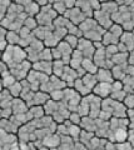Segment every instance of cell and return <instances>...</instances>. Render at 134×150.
I'll use <instances>...</instances> for the list:
<instances>
[{
	"label": "cell",
	"mask_w": 134,
	"mask_h": 150,
	"mask_svg": "<svg viewBox=\"0 0 134 150\" xmlns=\"http://www.w3.org/2000/svg\"><path fill=\"white\" fill-rule=\"evenodd\" d=\"M123 103L128 109H134V93H128Z\"/></svg>",
	"instance_id": "41"
},
{
	"label": "cell",
	"mask_w": 134,
	"mask_h": 150,
	"mask_svg": "<svg viewBox=\"0 0 134 150\" xmlns=\"http://www.w3.org/2000/svg\"><path fill=\"white\" fill-rule=\"evenodd\" d=\"M121 43H123L127 46L128 51H130L134 49V31L133 30H125L123 33V35L121 36Z\"/></svg>",
	"instance_id": "20"
},
{
	"label": "cell",
	"mask_w": 134,
	"mask_h": 150,
	"mask_svg": "<svg viewBox=\"0 0 134 150\" xmlns=\"http://www.w3.org/2000/svg\"><path fill=\"white\" fill-rule=\"evenodd\" d=\"M59 14L55 11V9L53 8L52 4H47V5L41 6L40 8V11L36 15V20H38L39 25H43V26H53V23L54 20L58 18Z\"/></svg>",
	"instance_id": "4"
},
{
	"label": "cell",
	"mask_w": 134,
	"mask_h": 150,
	"mask_svg": "<svg viewBox=\"0 0 134 150\" xmlns=\"http://www.w3.org/2000/svg\"><path fill=\"white\" fill-rule=\"evenodd\" d=\"M16 80L18 79L14 76L11 73H9L6 75H4V76H1V85H3V88H10Z\"/></svg>",
	"instance_id": "37"
},
{
	"label": "cell",
	"mask_w": 134,
	"mask_h": 150,
	"mask_svg": "<svg viewBox=\"0 0 134 150\" xmlns=\"http://www.w3.org/2000/svg\"><path fill=\"white\" fill-rule=\"evenodd\" d=\"M93 60L99 68H107V63H108V55H107V49L105 45H101L99 48H96L95 54L93 56Z\"/></svg>",
	"instance_id": "12"
},
{
	"label": "cell",
	"mask_w": 134,
	"mask_h": 150,
	"mask_svg": "<svg viewBox=\"0 0 134 150\" xmlns=\"http://www.w3.org/2000/svg\"><path fill=\"white\" fill-rule=\"evenodd\" d=\"M24 26H26L28 29H30L31 31H34L36 28L39 26V23L35 16H26L25 21H24Z\"/></svg>",
	"instance_id": "38"
},
{
	"label": "cell",
	"mask_w": 134,
	"mask_h": 150,
	"mask_svg": "<svg viewBox=\"0 0 134 150\" xmlns=\"http://www.w3.org/2000/svg\"><path fill=\"white\" fill-rule=\"evenodd\" d=\"M11 109H13L14 114H21V112H28L30 108L26 104V101L24 99H21V98H15L13 101Z\"/></svg>",
	"instance_id": "17"
},
{
	"label": "cell",
	"mask_w": 134,
	"mask_h": 150,
	"mask_svg": "<svg viewBox=\"0 0 134 150\" xmlns=\"http://www.w3.org/2000/svg\"><path fill=\"white\" fill-rule=\"evenodd\" d=\"M78 78H79V74H78L77 69L72 68L70 65L68 64L67 67H65V69H64V73H63V75H62V79L67 83L68 86L73 88V86H74V83H75V80H77Z\"/></svg>",
	"instance_id": "13"
},
{
	"label": "cell",
	"mask_w": 134,
	"mask_h": 150,
	"mask_svg": "<svg viewBox=\"0 0 134 150\" xmlns=\"http://www.w3.org/2000/svg\"><path fill=\"white\" fill-rule=\"evenodd\" d=\"M8 89L10 90V93L13 94L14 98H20L21 91H23V83H21V80H16L10 88H8Z\"/></svg>",
	"instance_id": "35"
},
{
	"label": "cell",
	"mask_w": 134,
	"mask_h": 150,
	"mask_svg": "<svg viewBox=\"0 0 134 150\" xmlns=\"http://www.w3.org/2000/svg\"><path fill=\"white\" fill-rule=\"evenodd\" d=\"M49 99H50V94L40 89V90L34 93L33 99H31V101L28 105H29V108L34 106V105H45V103H47Z\"/></svg>",
	"instance_id": "14"
},
{
	"label": "cell",
	"mask_w": 134,
	"mask_h": 150,
	"mask_svg": "<svg viewBox=\"0 0 134 150\" xmlns=\"http://www.w3.org/2000/svg\"><path fill=\"white\" fill-rule=\"evenodd\" d=\"M93 18L95 19L96 21L99 23V24L104 28V29H109L110 26H112L113 24H114V21H113V18H112V15L110 14H108L107 11H104L103 9H98V10H95L94 11V15H93Z\"/></svg>",
	"instance_id": "10"
},
{
	"label": "cell",
	"mask_w": 134,
	"mask_h": 150,
	"mask_svg": "<svg viewBox=\"0 0 134 150\" xmlns=\"http://www.w3.org/2000/svg\"><path fill=\"white\" fill-rule=\"evenodd\" d=\"M40 8H41V6L39 5L38 3L33 1V0H30V1L24 6V11H25L29 16H36V15H38V13L40 11Z\"/></svg>",
	"instance_id": "31"
},
{
	"label": "cell",
	"mask_w": 134,
	"mask_h": 150,
	"mask_svg": "<svg viewBox=\"0 0 134 150\" xmlns=\"http://www.w3.org/2000/svg\"><path fill=\"white\" fill-rule=\"evenodd\" d=\"M77 111L79 112L82 116L89 115V112H90V101H89V96H88V95L82 98V101H80L79 106H78Z\"/></svg>",
	"instance_id": "26"
},
{
	"label": "cell",
	"mask_w": 134,
	"mask_h": 150,
	"mask_svg": "<svg viewBox=\"0 0 134 150\" xmlns=\"http://www.w3.org/2000/svg\"><path fill=\"white\" fill-rule=\"evenodd\" d=\"M77 49L82 51L83 55H84V58H90V59H93V56L95 54V50H96L93 41L86 39V38H84V36L79 38V43H78Z\"/></svg>",
	"instance_id": "8"
},
{
	"label": "cell",
	"mask_w": 134,
	"mask_h": 150,
	"mask_svg": "<svg viewBox=\"0 0 134 150\" xmlns=\"http://www.w3.org/2000/svg\"><path fill=\"white\" fill-rule=\"evenodd\" d=\"M82 118H83V116L78 111H72L70 112V116H69V120H70L72 123H74V124H80Z\"/></svg>",
	"instance_id": "44"
},
{
	"label": "cell",
	"mask_w": 134,
	"mask_h": 150,
	"mask_svg": "<svg viewBox=\"0 0 134 150\" xmlns=\"http://www.w3.org/2000/svg\"><path fill=\"white\" fill-rule=\"evenodd\" d=\"M100 3H105V1H110V0H99Z\"/></svg>",
	"instance_id": "50"
},
{
	"label": "cell",
	"mask_w": 134,
	"mask_h": 150,
	"mask_svg": "<svg viewBox=\"0 0 134 150\" xmlns=\"http://www.w3.org/2000/svg\"><path fill=\"white\" fill-rule=\"evenodd\" d=\"M79 28L82 30L83 36L91 40L93 43H95V41H101L103 35L105 34V31H107V29H104L94 18H86L84 21L79 24Z\"/></svg>",
	"instance_id": "1"
},
{
	"label": "cell",
	"mask_w": 134,
	"mask_h": 150,
	"mask_svg": "<svg viewBox=\"0 0 134 150\" xmlns=\"http://www.w3.org/2000/svg\"><path fill=\"white\" fill-rule=\"evenodd\" d=\"M77 6L80 8L88 18H93L94 11L100 9L101 3L99 0H77Z\"/></svg>",
	"instance_id": "7"
},
{
	"label": "cell",
	"mask_w": 134,
	"mask_h": 150,
	"mask_svg": "<svg viewBox=\"0 0 134 150\" xmlns=\"http://www.w3.org/2000/svg\"><path fill=\"white\" fill-rule=\"evenodd\" d=\"M122 81L124 85V90L127 93H134V75H127Z\"/></svg>",
	"instance_id": "34"
},
{
	"label": "cell",
	"mask_w": 134,
	"mask_h": 150,
	"mask_svg": "<svg viewBox=\"0 0 134 150\" xmlns=\"http://www.w3.org/2000/svg\"><path fill=\"white\" fill-rule=\"evenodd\" d=\"M127 91L123 89H117V90H112V94H110V98L117 101H124V99H125L127 96Z\"/></svg>",
	"instance_id": "36"
},
{
	"label": "cell",
	"mask_w": 134,
	"mask_h": 150,
	"mask_svg": "<svg viewBox=\"0 0 134 150\" xmlns=\"http://www.w3.org/2000/svg\"><path fill=\"white\" fill-rule=\"evenodd\" d=\"M33 1L38 3L40 6H44V5H47V4H49V0H33Z\"/></svg>",
	"instance_id": "47"
},
{
	"label": "cell",
	"mask_w": 134,
	"mask_h": 150,
	"mask_svg": "<svg viewBox=\"0 0 134 150\" xmlns=\"http://www.w3.org/2000/svg\"><path fill=\"white\" fill-rule=\"evenodd\" d=\"M113 21L121 24L124 30H133L134 29V5H122L119 10L112 15Z\"/></svg>",
	"instance_id": "3"
},
{
	"label": "cell",
	"mask_w": 134,
	"mask_h": 150,
	"mask_svg": "<svg viewBox=\"0 0 134 150\" xmlns=\"http://www.w3.org/2000/svg\"><path fill=\"white\" fill-rule=\"evenodd\" d=\"M13 114H14V112H13L11 106H9V108H1V118L9 119V118H11Z\"/></svg>",
	"instance_id": "45"
},
{
	"label": "cell",
	"mask_w": 134,
	"mask_h": 150,
	"mask_svg": "<svg viewBox=\"0 0 134 150\" xmlns=\"http://www.w3.org/2000/svg\"><path fill=\"white\" fill-rule=\"evenodd\" d=\"M112 88H113V83H104V81H99L95 85L93 93L95 95L100 96L101 99H105V98H109L110 94H112Z\"/></svg>",
	"instance_id": "11"
},
{
	"label": "cell",
	"mask_w": 134,
	"mask_h": 150,
	"mask_svg": "<svg viewBox=\"0 0 134 150\" xmlns=\"http://www.w3.org/2000/svg\"><path fill=\"white\" fill-rule=\"evenodd\" d=\"M31 69H33V63L26 59L24 62L16 64L15 67L10 68V73L18 79V80H24V79L28 78V75H29Z\"/></svg>",
	"instance_id": "6"
},
{
	"label": "cell",
	"mask_w": 134,
	"mask_h": 150,
	"mask_svg": "<svg viewBox=\"0 0 134 150\" xmlns=\"http://www.w3.org/2000/svg\"><path fill=\"white\" fill-rule=\"evenodd\" d=\"M133 31H134V29H133Z\"/></svg>",
	"instance_id": "51"
},
{
	"label": "cell",
	"mask_w": 134,
	"mask_h": 150,
	"mask_svg": "<svg viewBox=\"0 0 134 150\" xmlns=\"http://www.w3.org/2000/svg\"><path fill=\"white\" fill-rule=\"evenodd\" d=\"M75 90L80 94L82 96H85V95H89V94H91L93 91L90 90L89 88H88L86 85H85V83L83 81V79H82V76H79L75 80V83H74V86H73Z\"/></svg>",
	"instance_id": "24"
},
{
	"label": "cell",
	"mask_w": 134,
	"mask_h": 150,
	"mask_svg": "<svg viewBox=\"0 0 134 150\" xmlns=\"http://www.w3.org/2000/svg\"><path fill=\"white\" fill-rule=\"evenodd\" d=\"M29 115H30L31 120L44 116V115H45L44 105H34V106H30V109H29Z\"/></svg>",
	"instance_id": "32"
},
{
	"label": "cell",
	"mask_w": 134,
	"mask_h": 150,
	"mask_svg": "<svg viewBox=\"0 0 134 150\" xmlns=\"http://www.w3.org/2000/svg\"><path fill=\"white\" fill-rule=\"evenodd\" d=\"M68 64H65L62 59H57V60H53V74L57 75V76H60L64 73V69H65Z\"/></svg>",
	"instance_id": "33"
},
{
	"label": "cell",
	"mask_w": 134,
	"mask_h": 150,
	"mask_svg": "<svg viewBox=\"0 0 134 150\" xmlns=\"http://www.w3.org/2000/svg\"><path fill=\"white\" fill-rule=\"evenodd\" d=\"M82 67L86 73H91V74H96V71L99 70V67L95 64L94 60L90 58H84V60H83V63H82Z\"/></svg>",
	"instance_id": "28"
},
{
	"label": "cell",
	"mask_w": 134,
	"mask_h": 150,
	"mask_svg": "<svg viewBox=\"0 0 134 150\" xmlns=\"http://www.w3.org/2000/svg\"><path fill=\"white\" fill-rule=\"evenodd\" d=\"M114 1H117L118 4H119V5H124V1H125V0H114Z\"/></svg>",
	"instance_id": "49"
},
{
	"label": "cell",
	"mask_w": 134,
	"mask_h": 150,
	"mask_svg": "<svg viewBox=\"0 0 134 150\" xmlns=\"http://www.w3.org/2000/svg\"><path fill=\"white\" fill-rule=\"evenodd\" d=\"M96 78H98L99 81H104V83H113L115 80L112 69L109 68H99V70L96 71Z\"/></svg>",
	"instance_id": "18"
},
{
	"label": "cell",
	"mask_w": 134,
	"mask_h": 150,
	"mask_svg": "<svg viewBox=\"0 0 134 150\" xmlns=\"http://www.w3.org/2000/svg\"><path fill=\"white\" fill-rule=\"evenodd\" d=\"M113 63L115 65H124L129 63V51H118L113 58Z\"/></svg>",
	"instance_id": "29"
},
{
	"label": "cell",
	"mask_w": 134,
	"mask_h": 150,
	"mask_svg": "<svg viewBox=\"0 0 134 150\" xmlns=\"http://www.w3.org/2000/svg\"><path fill=\"white\" fill-rule=\"evenodd\" d=\"M79 125H80L82 129L88 130V131H94L95 133V130H96V119L93 118V116H90V115L83 116Z\"/></svg>",
	"instance_id": "19"
},
{
	"label": "cell",
	"mask_w": 134,
	"mask_h": 150,
	"mask_svg": "<svg viewBox=\"0 0 134 150\" xmlns=\"http://www.w3.org/2000/svg\"><path fill=\"white\" fill-rule=\"evenodd\" d=\"M83 60H84V55H83V53L80 50H78V49H74L69 65H70L72 68H74V69H79L82 67Z\"/></svg>",
	"instance_id": "23"
},
{
	"label": "cell",
	"mask_w": 134,
	"mask_h": 150,
	"mask_svg": "<svg viewBox=\"0 0 134 150\" xmlns=\"http://www.w3.org/2000/svg\"><path fill=\"white\" fill-rule=\"evenodd\" d=\"M0 125H1V129L9 131V133H15V134H18V131H19V129H20V126L18 125L14 120H11L10 118H9V119L1 118Z\"/></svg>",
	"instance_id": "22"
},
{
	"label": "cell",
	"mask_w": 134,
	"mask_h": 150,
	"mask_svg": "<svg viewBox=\"0 0 134 150\" xmlns=\"http://www.w3.org/2000/svg\"><path fill=\"white\" fill-rule=\"evenodd\" d=\"M105 49H107V55H108V59H112L113 56L115 55L119 51L118 49V44H113V45H108L105 46Z\"/></svg>",
	"instance_id": "42"
},
{
	"label": "cell",
	"mask_w": 134,
	"mask_h": 150,
	"mask_svg": "<svg viewBox=\"0 0 134 150\" xmlns=\"http://www.w3.org/2000/svg\"><path fill=\"white\" fill-rule=\"evenodd\" d=\"M101 9H103L104 11H107L108 14H110V15H114L115 13H117L119 10V8H121V5L114 1V0H110V1H105V3H101Z\"/></svg>",
	"instance_id": "30"
},
{
	"label": "cell",
	"mask_w": 134,
	"mask_h": 150,
	"mask_svg": "<svg viewBox=\"0 0 134 150\" xmlns=\"http://www.w3.org/2000/svg\"><path fill=\"white\" fill-rule=\"evenodd\" d=\"M0 149H20L19 137L15 133H9V131L1 129L0 131Z\"/></svg>",
	"instance_id": "5"
},
{
	"label": "cell",
	"mask_w": 134,
	"mask_h": 150,
	"mask_svg": "<svg viewBox=\"0 0 134 150\" xmlns=\"http://www.w3.org/2000/svg\"><path fill=\"white\" fill-rule=\"evenodd\" d=\"M65 1V5L68 9H72L74 6H77V0H64Z\"/></svg>",
	"instance_id": "46"
},
{
	"label": "cell",
	"mask_w": 134,
	"mask_h": 150,
	"mask_svg": "<svg viewBox=\"0 0 134 150\" xmlns=\"http://www.w3.org/2000/svg\"><path fill=\"white\" fill-rule=\"evenodd\" d=\"M64 98V89H57L50 93V99L57 100V101H62Z\"/></svg>",
	"instance_id": "40"
},
{
	"label": "cell",
	"mask_w": 134,
	"mask_h": 150,
	"mask_svg": "<svg viewBox=\"0 0 134 150\" xmlns=\"http://www.w3.org/2000/svg\"><path fill=\"white\" fill-rule=\"evenodd\" d=\"M15 98L13 96V94L10 93L8 88H3L1 90V95H0V104H1V108H9L13 105V101Z\"/></svg>",
	"instance_id": "21"
},
{
	"label": "cell",
	"mask_w": 134,
	"mask_h": 150,
	"mask_svg": "<svg viewBox=\"0 0 134 150\" xmlns=\"http://www.w3.org/2000/svg\"><path fill=\"white\" fill-rule=\"evenodd\" d=\"M28 59V53L26 49L23 48L21 45H11L9 44V46L3 51V62H5L9 68L15 67L16 64H19L21 62Z\"/></svg>",
	"instance_id": "2"
},
{
	"label": "cell",
	"mask_w": 134,
	"mask_h": 150,
	"mask_svg": "<svg viewBox=\"0 0 134 150\" xmlns=\"http://www.w3.org/2000/svg\"><path fill=\"white\" fill-rule=\"evenodd\" d=\"M11 3H13V0H1V19L6 15Z\"/></svg>",
	"instance_id": "43"
},
{
	"label": "cell",
	"mask_w": 134,
	"mask_h": 150,
	"mask_svg": "<svg viewBox=\"0 0 134 150\" xmlns=\"http://www.w3.org/2000/svg\"><path fill=\"white\" fill-rule=\"evenodd\" d=\"M64 16H65L67 19H69L73 24H77V25H79L80 23H83L88 18L86 14L80 8H78V6L68 9V10L65 11V14H64Z\"/></svg>",
	"instance_id": "9"
},
{
	"label": "cell",
	"mask_w": 134,
	"mask_h": 150,
	"mask_svg": "<svg viewBox=\"0 0 134 150\" xmlns=\"http://www.w3.org/2000/svg\"><path fill=\"white\" fill-rule=\"evenodd\" d=\"M129 64H132L134 65V49L129 53Z\"/></svg>",
	"instance_id": "48"
},
{
	"label": "cell",
	"mask_w": 134,
	"mask_h": 150,
	"mask_svg": "<svg viewBox=\"0 0 134 150\" xmlns=\"http://www.w3.org/2000/svg\"><path fill=\"white\" fill-rule=\"evenodd\" d=\"M64 40H65L67 43H68L69 45H70L73 49H77L78 43H79V36L73 35V34H68L65 38H64Z\"/></svg>",
	"instance_id": "39"
},
{
	"label": "cell",
	"mask_w": 134,
	"mask_h": 150,
	"mask_svg": "<svg viewBox=\"0 0 134 150\" xmlns=\"http://www.w3.org/2000/svg\"><path fill=\"white\" fill-rule=\"evenodd\" d=\"M33 69L38 70L41 73H47L48 75H53V62L48 60H38L33 63Z\"/></svg>",
	"instance_id": "16"
},
{
	"label": "cell",
	"mask_w": 134,
	"mask_h": 150,
	"mask_svg": "<svg viewBox=\"0 0 134 150\" xmlns=\"http://www.w3.org/2000/svg\"><path fill=\"white\" fill-rule=\"evenodd\" d=\"M112 73L115 80H123L127 76V64L124 65H114L112 68Z\"/></svg>",
	"instance_id": "27"
},
{
	"label": "cell",
	"mask_w": 134,
	"mask_h": 150,
	"mask_svg": "<svg viewBox=\"0 0 134 150\" xmlns=\"http://www.w3.org/2000/svg\"><path fill=\"white\" fill-rule=\"evenodd\" d=\"M41 142H43L44 145H47L48 149H59L62 138L58 133H52V134H49L48 137H45Z\"/></svg>",
	"instance_id": "15"
},
{
	"label": "cell",
	"mask_w": 134,
	"mask_h": 150,
	"mask_svg": "<svg viewBox=\"0 0 134 150\" xmlns=\"http://www.w3.org/2000/svg\"><path fill=\"white\" fill-rule=\"evenodd\" d=\"M119 41H121V36L115 35L114 33H112L110 30L105 31V34L103 35V39H101V43H103L105 46L113 45V44H118Z\"/></svg>",
	"instance_id": "25"
}]
</instances>
